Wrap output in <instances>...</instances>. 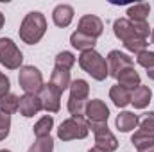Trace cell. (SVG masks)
Returning a JSON list of instances; mask_svg holds the SVG:
<instances>
[{
  "label": "cell",
  "mask_w": 154,
  "mask_h": 152,
  "mask_svg": "<svg viewBox=\"0 0 154 152\" xmlns=\"http://www.w3.org/2000/svg\"><path fill=\"white\" fill-rule=\"evenodd\" d=\"M47 32V18L39 11H31L20 23V39L27 45H36Z\"/></svg>",
  "instance_id": "obj_1"
},
{
  "label": "cell",
  "mask_w": 154,
  "mask_h": 152,
  "mask_svg": "<svg viewBox=\"0 0 154 152\" xmlns=\"http://www.w3.org/2000/svg\"><path fill=\"white\" fill-rule=\"evenodd\" d=\"M79 66L88 74L91 75V79L95 81H106V77H109V72H108V63H106V57L97 52L95 48L93 50H86V52H81L79 56Z\"/></svg>",
  "instance_id": "obj_2"
},
{
  "label": "cell",
  "mask_w": 154,
  "mask_h": 152,
  "mask_svg": "<svg viewBox=\"0 0 154 152\" xmlns=\"http://www.w3.org/2000/svg\"><path fill=\"white\" fill-rule=\"evenodd\" d=\"M90 134L88 120L84 116H70L61 122L57 127V138L61 141H72V140H84Z\"/></svg>",
  "instance_id": "obj_3"
},
{
  "label": "cell",
  "mask_w": 154,
  "mask_h": 152,
  "mask_svg": "<svg viewBox=\"0 0 154 152\" xmlns=\"http://www.w3.org/2000/svg\"><path fill=\"white\" fill-rule=\"evenodd\" d=\"M23 54L11 38H0V65L7 70H20Z\"/></svg>",
  "instance_id": "obj_4"
},
{
  "label": "cell",
  "mask_w": 154,
  "mask_h": 152,
  "mask_svg": "<svg viewBox=\"0 0 154 152\" xmlns=\"http://www.w3.org/2000/svg\"><path fill=\"white\" fill-rule=\"evenodd\" d=\"M18 84H20V88H22L25 93H29V95H39L41 88L45 86L41 72H39L36 66H32V65H27V66H22V68H20Z\"/></svg>",
  "instance_id": "obj_5"
},
{
  "label": "cell",
  "mask_w": 154,
  "mask_h": 152,
  "mask_svg": "<svg viewBox=\"0 0 154 152\" xmlns=\"http://www.w3.org/2000/svg\"><path fill=\"white\" fill-rule=\"evenodd\" d=\"M88 127L95 136V147L97 149L104 152H115L118 149V140L109 131L108 123H90L88 122Z\"/></svg>",
  "instance_id": "obj_6"
},
{
  "label": "cell",
  "mask_w": 154,
  "mask_h": 152,
  "mask_svg": "<svg viewBox=\"0 0 154 152\" xmlns=\"http://www.w3.org/2000/svg\"><path fill=\"white\" fill-rule=\"evenodd\" d=\"M61 91L59 90H56L50 82H47L43 88H41V91H39V100H41V108H43V111H47V113H57L59 109H61Z\"/></svg>",
  "instance_id": "obj_7"
},
{
  "label": "cell",
  "mask_w": 154,
  "mask_h": 152,
  "mask_svg": "<svg viewBox=\"0 0 154 152\" xmlns=\"http://www.w3.org/2000/svg\"><path fill=\"white\" fill-rule=\"evenodd\" d=\"M84 118H86L90 123H108L109 108L106 106L104 100H100V99H91V100H88V104H86Z\"/></svg>",
  "instance_id": "obj_8"
},
{
  "label": "cell",
  "mask_w": 154,
  "mask_h": 152,
  "mask_svg": "<svg viewBox=\"0 0 154 152\" xmlns=\"http://www.w3.org/2000/svg\"><path fill=\"white\" fill-rule=\"evenodd\" d=\"M106 63H108V72L111 77H118L120 72H124L125 68H133L134 66V61L133 57H129L125 52H120V50H111L106 57Z\"/></svg>",
  "instance_id": "obj_9"
},
{
  "label": "cell",
  "mask_w": 154,
  "mask_h": 152,
  "mask_svg": "<svg viewBox=\"0 0 154 152\" xmlns=\"http://www.w3.org/2000/svg\"><path fill=\"white\" fill-rule=\"evenodd\" d=\"M77 31L79 32H84L88 36H91L93 39H97L102 32H104V23L99 16L95 14H84L79 18V23H77Z\"/></svg>",
  "instance_id": "obj_10"
},
{
  "label": "cell",
  "mask_w": 154,
  "mask_h": 152,
  "mask_svg": "<svg viewBox=\"0 0 154 152\" xmlns=\"http://www.w3.org/2000/svg\"><path fill=\"white\" fill-rule=\"evenodd\" d=\"M18 111H20L22 116H25V118H32L34 114H38L39 111H43L39 97L38 95H29V93L22 95L20 100H18Z\"/></svg>",
  "instance_id": "obj_11"
},
{
  "label": "cell",
  "mask_w": 154,
  "mask_h": 152,
  "mask_svg": "<svg viewBox=\"0 0 154 152\" xmlns=\"http://www.w3.org/2000/svg\"><path fill=\"white\" fill-rule=\"evenodd\" d=\"M74 14H75V13H74V7H72V5H68V4H59V5H56L54 11H52V22H54L56 27L65 29V27H68V25L72 23Z\"/></svg>",
  "instance_id": "obj_12"
},
{
  "label": "cell",
  "mask_w": 154,
  "mask_h": 152,
  "mask_svg": "<svg viewBox=\"0 0 154 152\" xmlns=\"http://www.w3.org/2000/svg\"><path fill=\"white\" fill-rule=\"evenodd\" d=\"M113 32H115V36L120 39L122 43H125V41H129V39H133V38H138L136 32H134L133 22L127 20V18H118V20H115V23H113Z\"/></svg>",
  "instance_id": "obj_13"
},
{
  "label": "cell",
  "mask_w": 154,
  "mask_h": 152,
  "mask_svg": "<svg viewBox=\"0 0 154 152\" xmlns=\"http://www.w3.org/2000/svg\"><path fill=\"white\" fill-rule=\"evenodd\" d=\"M116 81H118V86H122V88H125L129 91H134L142 84V77L134 70V66L133 68H125L124 72H120V75L116 77Z\"/></svg>",
  "instance_id": "obj_14"
},
{
  "label": "cell",
  "mask_w": 154,
  "mask_h": 152,
  "mask_svg": "<svg viewBox=\"0 0 154 152\" xmlns=\"http://www.w3.org/2000/svg\"><path fill=\"white\" fill-rule=\"evenodd\" d=\"M151 100H152V90L143 84H140L131 95V104L134 106V109H145Z\"/></svg>",
  "instance_id": "obj_15"
},
{
  "label": "cell",
  "mask_w": 154,
  "mask_h": 152,
  "mask_svg": "<svg viewBox=\"0 0 154 152\" xmlns=\"http://www.w3.org/2000/svg\"><path fill=\"white\" fill-rule=\"evenodd\" d=\"M138 122H140L138 114H134L133 111H122L116 116L115 125L120 132H129V131H134L138 127Z\"/></svg>",
  "instance_id": "obj_16"
},
{
  "label": "cell",
  "mask_w": 154,
  "mask_h": 152,
  "mask_svg": "<svg viewBox=\"0 0 154 152\" xmlns=\"http://www.w3.org/2000/svg\"><path fill=\"white\" fill-rule=\"evenodd\" d=\"M125 14H127V20H131V22H147V18L151 14V4H147V2L133 4L127 7Z\"/></svg>",
  "instance_id": "obj_17"
},
{
  "label": "cell",
  "mask_w": 154,
  "mask_h": 152,
  "mask_svg": "<svg viewBox=\"0 0 154 152\" xmlns=\"http://www.w3.org/2000/svg\"><path fill=\"white\" fill-rule=\"evenodd\" d=\"M95 43L97 39H93L91 36L84 34V32H79V31H74L72 36H70V45L77 48L79 52H86V50H93L95 48Z\"/></svg>",
  "instance_id": "obj_18"
},
{
  "label": "cell",
  "mask_w": 154,
  "mask_h": 152,
  "mask_svg": "<svg viewBox=\"0 0 154 152\" xmlns=\"http://www.w3.org/2000/svg\"><path fill=\"white\" fill-rule=\"evenodd\" d=\"M131 95H133V91H129V90H125V88H122L118 84L111 86V90H109V99H111V102L116 108L129 106L131 104Z\"/></svg>",
  "instance_id": "obj_19"
},
{
  "label": "cell",
  "mask_w": 154,
  "mask_h": 152,
  "mask_svg": "<svg viewBox=\"0 0 154 152\" xmlns=\"http://www.w3.org/2000/svg\"><path fill=\"white\" fill-rule=\"evenodd\" d=\"M48 82H50L56 90H59V91L63 93L65 90H68V88H70V82H72L70 72H68V70H59V68H54Z\"/></svg>",
  "instance_id": "obj_20"
},
{
  "label": "cell",
  "mask_w": 154,
  "mask_h": 152,
  "mask_svg": "<svg viewBox=\"0 0 154 152\" xmlns=\"http://www.w3.org/2000/svg\"><path fill=\"white\" fill-rule=\"evenodd\" d=\"M70 97L68 99H74V100H88V95H90V84L88 81L84 79H75L70 82Z\"/></svg>",
  "instance_id": "obj_21"
},
{
  "label": "cell",
  "mask_w": 154,
  "mask_h": 152,
  "mask_svg": "<svg viewBox=\"0 0 154 152\" xmlns=\"http://www.w3.org/2000/svg\"><path fill=\"white\" fill-rule=\"evenodd\" d=\"M131 143L136 147V150L145 149V147H149V145H154V132L143 131V129H138V131L133 132V136H131Z\"/></svg>",
  "instance_id": "obj_22"
},
{
  "label": "cell",
  "mask_w": 154,
  "mask_h": 152,
  "mask_svg": "<svg viewBox=\"0 0 154 152\" xmlns=\"http://www.w3.org/2000/svg\"><path fill=\"white\" fill-rule=\"evenodd\" d=\"M54 129V118L50 114H45L41 116L38 122L34 123L32 131H34V136L36 138H45V136H50V131Z\"/></svg>",
  "instance_id": "obj_23"
},
{
  "label": "cell",
  "mask_w": 154,
  "mask_h": 152,
  "mask_svg": "<svg viewBox=\"0 0 154 152\" xmlns=\"http://www.w3.org/2000/svg\"><path fill=\"white\" fill-rule=\"evenodd\" d=\"M75 65V56L68 50H63L56 56V61H54V68H59V70H72V66Z\"/></svg>",
  "instance_id": "obj_24"
},
{
  "label": "cell",
  "mask_w": 154,
  "mask_h": 152,
  "mask_svg": "<svg viewBox=\"0 0 154 152\" xmlns=\"http://www.w3.org/2000/svg\"><path fill=\"white\" fill-rule=\"evenodd\" d=\"M18 100H20L18 95L7 93L5 97L0 99V111H4V113H7V114L16 113V111H18Z\"/></svg>",
  "instance_id": "obj_25"
},
{
  "label": "cell",
  "mask_w": 154,
  "mask_h": 152,
  "mask_svg": "<svg viewBox=\"0 0 154 152\" xmlns=\"http://www.w3.org/2000/svg\"><path fill=\"white\" fill-rule=\"evenodd\" d=\"M29 152H54V140H52V136L36 138V141L29 147Z\"/></svg>",
  "instance_id": "obj_26"
},
{
  "label": "cell",
  "mask_w": 154,
  "mask_h": 152,
  "mask_svg": "<svg viewBox=\"0 0 154 152\" xmlns=\"http://www.w3.org/2000/svg\"><path fill=\"white\" fill-rule=\"evenodd\" d=\"M124 47H125V50H129L133 54H140V52L147 50L149 43H147V39H143V38H133V39H129V41H125Z\"/></svg>",
  "instance_id": "obj_27"
},
{
  "label": "cell",
  "mask_w": 154,
  "mask_h": 152,
  "mask_svg": "<svg viewBox=\"0 0 154 152\" xmlns=\"http://www.w3.org/2000/svg\"><path fill=\"white\" fill-rule=\"evenodd\" d=\"M86 104L88 100H74V99H68V113L72 116H84V109H86Z\"/></svg>",
  "instance_id": "obj_28"
},
{
  "label": "cell",
  "mask_w": 154,
  "mask_h": 152,
  "mask_svg": "<svg viewBox=\"0 0 154 152\" xmlns=\"http://www.w3.org/2000/svg\"><path fill=\"white\" fill-rule=\"evenodd\" d=\"M136 63L140 66H143L145 70H151L154 66V52L151 50H143L140 54H136Z\"/></svg>",
  "instance_id": "obj_29"
},
{
  "label": "cell",
  "mask_w": 154,
  "mask_h": 152,
  "mask_svg": "<svg viewBox=\"0 0 154 152\" xmlns=\"http://www.w3.org/2000/svg\"><path fill=\"white\" fill-rule=\"evenodd\" d=\"M9 131H11V114L0 111V141L9 136Z\"/></svg>",
  "instance_id": "obj_30"
},
{
  "label": "cell",
  "mask_w": 154,
  "mask_h": 152,
  "mask_svg": "<svg viewBox=\"0 0 154 152\" xmlns=\"http://www.w3.org/2000/svg\"><path fill=\"white\" fill-rule=\"evenodd\" d=\"M138 127L143 129V131L154 132V111H147V113L142 114V118L138 122Z\"/></svg>",
  "instance_id": "obj_31"
},
{
  "label": "cell",
  "mask_w": 154,
  "mask_h": 152,
  "mask_svg": "<svg viewBox=\"0 0 154 152\" xmlns=\"http://www.w3.org/2000/svg\"><path fill=\"white\" fill-rule=\"evenodd\" d=\"M9 90H11V81H9V77L0 72V99L5 97L7 93H11Z\"/></svg>",
  "instance_id": "obj_32"
},
{
  "label": "cell",
  "mask_w": 154,
  "mask_h": 152,
  "mask_svg": "<svg viewBox=\"0 0 154 152\" xmlns=\"http://www.w3.org/2000/svg\"><path fill=\"white\" fill-rule=\"evenodd\" d=\"M138 152H154V145H149V147H145V149H140Z\"/></svg>",
  "instance_id": "obj_33"
},
{
  "label": "cell",
  "mask_w": 154,
  "mask_h": 152,
  "mask_svg": "<svg viewBox=\"0 0 154 152\" xmlns=\"http://www.w3.org/2000/svg\"><path fill=\"white\" fill-rule=\"evenodd\" d=\"M147 77H149L151 81H154V66L151 68V70H147Z\"/></svg>",
  "instance_id": "obj_34"
},
{
  "label": "cell",
  "mask_w": 154,
  "mask_h": 152,
  "mask_svg": "<svg viewBox=\"0 0 154 152\" xmlns=\"http://www.w3.org/2000/svg\"><path fill=\"white\" fill-rule=\"evenodd\" d=\"M4 23H5V18H4V14H2V13H0V29H2V27H4Z\"/></svg>",
  "instance_id": "obj_35"
},
{
  "label": "cell",
  "mask_w": 154,
  "mask_h": 152,
  "mask_svg": "<svg viewBox=\"0 0 154 152\" xmlns=\"http://www.w3.org/2000/svg\"><path fill=\"white\" fill-rule=\"evenodd\" d=\"M151 43H152V45H154V27H152V29H151Z\"/></svg>",
  "instance_id": "obj_36"
},
{
  "label": "cell",
  "mask_w": 154,
  "mask_h": 152,
  "mask_svg": "<svg viewBox=\"0 0 154 152\" xmlns=\"http://www.w3.org/2000/svg\"><path fill=\"white\" fill-rule=\"evenodd\" d=\"M88 152H104V150H100V149H97V147H93V149H90Z\"/></svg>",
  "instance_id": "obj_37"
},
{
  "label": "cell",
  "mask_w": 154,
  "mask_h": 152,
  "mask_svg": "<svg viewBox=\"0 0 154 152\" xmlns=\"http://www.w3.org/2000/svg\"><path fill=\"white\" fill-rule=\"evenodd\" d=\"M0 152H11V150H7V149H0Z\"/></svg>",
  "instance_id": "obj_38"
}]
</instances>
